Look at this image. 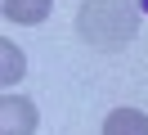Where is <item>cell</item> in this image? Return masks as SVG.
<instances>
[{"label":"cell","instance_id":"1","mask_svg":"<svg viewBox=\"0 0 148 135\" xmlns=\"http://www.w3.org/2000/svg\"><path fill=\"white\" fill-rule=\"evenodd\" d=\"M76 32L94 50H126L139 32V9L130 0H81Z\"/></svg>","mask_w":148,"mask_h":135},{"label":"cell","instance_id":"5","mask_svg":"<svg viewBox=\"0 0 148 135\" xmlns=\"http://www.w3.org/2000/svg\"><path fill=\"white\" fill-rule=\"evenodd\" d=\"M0 54H5V68H0V77H5V86H14V81L27 72V59H23V50H14L9 41L0 45Z\"/></svg>","mask_w":148,"mask_h":135},{"label":"cell","instance_id":"2","mask_svg":"<svg viewBox=\"0 0 148 135\" xmlns=\"http://www.w3.org/2000/svg\"><path fill=\"white\" fill-rule=\"evenodd\" d=\"M36 131V104L23 95L0 99V135H32Z\"/></svg>","mask_w":148,"mask_h":135},{"label":"cell","instance_id":"4","mask_svg":"<svg viewBox=\"0 0 148 135\" xmlns=\"http://www.w3.org/2000/svg\"><path fill=\"white\" fill-rule=\"evenodd\" d=\"M49 5H54V0H5V18H9V23H45L49 18Z\"/></svg>","mask_w":148,"mask_h":135},{"label":"cell","instance_id":"3","mask_svg":"<svg viewBox=\"0 0 148 135\" xmlns=\"http://www.w3.org/2000/svg\"><path fill=\"white\" fill-rule=\"evenodd\" d=\"M103 135H148V117L139 108H117L103 122Z\"/></svg>","mask_w":148,"mask_h":135}]
</instances>
